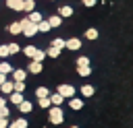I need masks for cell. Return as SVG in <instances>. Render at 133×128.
I'll return each mask as SVG.
<instances>
[{"label":"cell","mask_w":133,"mask_h":128,"mask_svg":"<svg viewBox=\"0 0 133 128\" xmlns=\"http://www.w3.org/2000/svg\"><path fill=\"white\" fill-rule=\"evenodd\" d=\"M48 122L54 124V126H58V124L64 122V114H62V107H60V105H52V107H50V111H48Z\"/></svg>","instance_id":"cell-1"},{"label":"cell","mask_w":133,"mask_h":128,"mask_svg":"<svg viewBox=\"0 0 133 128\" xmlns=\"http://www.w3.org/2000/svg\"><path fill=\"white\" fill-rule=\"evenodd\" d=\"M19 23H21V33H23V35H27V37H33V35L37 33V25H35V23H31L27 17H25V19H21Z\"/></svg>","instance_id":"cell-2"},{"label":"cell","mask_w":133,"mask_h":128,"mask_svg":"<svg viewBox=\"0 0 133 128\" xmlns=\"http://www.w3.org/2000/svg\"><path fill=\"white\" fill-rule=\"evenodd\" d=\"M56 93H60L64 99H71V97H75V87L73 85H58Z\"/></svg>","instance_id":"cell-3"},{"label":"cell","mask_w":133,"mask_h":128,"mask_svg":"<svg viewBox=\"0 0 133 128\" xmlns=\"http://www.w3.org/2000/svg\"><path fill=\"white\" fill-rule=\"evenodd\" d=\"M64 47H66V50H79V47H81V39H79V37L64 39Z\"/></svg>","instance_id":"cell-4"},{"label":"cell","mask_w":133,"mask_h":128,"mask_svg":"<svg viewBox=\"0 0 133 128\" xmlns=\"http://www.w3.org/2000/svg\"><path fill=\"white\" fill-rule=\"evenodd\" d=\"M6 6H8L10 10L23 12V0H6Z\"/></svg>","instance_id":"cell-5"},{"label":"cell","mask_w":133,"mask_h":128,"mask_svg":"<svg viewBox=\"0 0 133 128\" xmlns=\"http://www.w3.org/2000/svg\"><path fill=\"white\" fill-rule=\"evenodd\" d=\"M42 62H35V60H31L29 62V68H27V72H31V74H39L42 72Z\"/></svg>","instance_id":"cell-6"},{"label":"cell","mask_w":133,"mask_h":128,"mask_svg":"<svg viewBox=\"0 0 133 128\" xmlns=\"http://www.w3.org/2000/svg\"><path fill=\"white\" fill-rule=\"evenodd\" d=\"M71 14H73V6H69V4H64V6H60V8H58V17L69 19Z\"/></svg>","instance_id":"cell-7"},{"label":"cell","mask_w":133,"mask_h":128,"mask_svg":"<svg viewBox=\"0 0 133 128\" xmlns=\"http://www.w3.org/2000/svg\"><path fill=\"white\" fill-rule=\"evenodd\" d=\"M31 109H33V103H31V101H27V99H23V101L19 103V111H21V114H29Z\"/></svg>","instance_id":"cell-8"},{"label":"cell","mask_w":133,"mask_h":128,"mask_svg":"<svg viewBox=\"0 0 133 128\" xmlns=\"http://www.w3.org/2000/svg\"><path fill=\"white\" fill-rule=\"evenodd\" d=\"M48 21V25H50V29H54V27H60V23H62V17H58V14H52L50 19H46Z\"/></svg>","instance_id":"cell-9"},{"label":"cell","mask_w":133,"mask_h":128,"mask_svg":"<svg viewBox=\"0 0 133 128\" xmlns=\"http://www.w3.org/2000/svg\"><path fill=\"white\" fill-rule=\"evenodd\" d=\"M8 128H27V120L25 118H17L15 122H8Z\"/></svg>","instance_id":"cell-10"},{"label":"cell","mask_w":133,"mask_h":128,"mask_svg":"<svg viewBox=\"0 0 133 128\" xmlns=\"http://www.w3.org/2000/svg\"><path fill=\"white\" fill-rule=\"evenodd\" d=\"M69 105H71V109H75V111H77V109H81V107H83V99L71 97V99H69Z\"/></svg>","instance_id":"cell-11"},{"label":"cell","mask_w":133,"mask_h":128,"mask_svg":"<svg viewBox=\"0 0 133 128\" xmlns=\"http://www.w3.org/2000/svg\"><path fill=\"white\" fill-rule=\"evenodd\" d=\"M10 74H12V78H15V81H25V76H27V70H21V68H17V70H12Z\"/></svg>","instance_id":"cell-12"},{"label":"cell","mask_w":133,"mask_h":128,"mask_svg":"<svg viewBox=\"0 0 133 128\" xmlns=\"http://www.w3.org/2000/svg\"><path fill=\"white\" fill-rule=\"evenodd\" d=\"M62 101H64V97H62L60 93H50V103H52V105H60Z\"/></svg>","instance_id":"cell-13"},{"label":"cell","mask_w":133,"mask_h":128,"mask_svg":"<svg viewBox=\"0 0 133 128\" xmlns=\"http://www.w3.org/2000/svg\"><path fill=\"white\" fill-rule=\"evenodd\" d=\"M27 19H29L31 23H35V25H37V23L42 21V14H39L37 10H31V12H27Z\"/></svg>","instance_id":"cell-14"},{"label":"cell","mask_w":133,"mask_h":128,"mask_svg":"<svg viewBox=\"0 0 133 128\" xmlns=\"http://www.w3.org/2000/svg\"><path fill=\"white\" fill-rule=\"evenodd\" d=\"M60 52H62L60 47H54V45H50V47L46 50V56H50V58H58V56H60Z\"/></svg>","instance_id":"cell-15"},{"label":"cell","mask_w":133,"mask_h":128,"mask_svg":"<svg viewBox=\"0 0 133 128\" xmlns=\"http://www.w3.org/2000/svg\"><path fill=\"white\" fill-rule=\"evenodd\" d=\"M21 101H23V93H19V91H12V93H10V103L19 105Z\"/></svg>","instance_id":"cell-16"},{"label":"cell","mask_w":133,"mask_h":128,"mask_svg":"<svg viewBox=\"0 0 133 128\" xmlns=\"http://www.w3.org/2000/svg\"><path fill=\"white\" fill-rule=\"evenodd\" d=\"M0 91L2 93H12V81H4V83H0Z\"/></svg>","instance_id":"cell-17"},{"label":"cell","mask_w":133,"mask_h":128,"mask_svg":"<svg viewBox=\"0 0 133 128\" xmlns=\"http://www.w3.org/2000/svg\"><path fill=\"white\" fill-rule=\"evenodd\" d=\"M8 33H12V35H19V33H21V23H19V21L10 23V27H8Z\"/></svg>","instance_id":"cell-18"},{"label":"cell","mask_w":133,"mask_h":128,"mask_svg":"<svg viewBox=\"0 0 133 128\" xmlns=\"http://www.w3.org/2000/svg\"><path fill=\"white\" fill-rule=\"evenodd\" d=\"M98 35H100V33H98V29H94V27H89V29L85 31V39H91V41L98 39Z\"/></svg>","instance_id":"cell-19"},{"label":"cell","mask_w":133,"mask_h":128,"mask_svg":"<svg viewBox=\"0 0 133 128\" xmlns=\"http://www.w3.org/2000/svg\"><path fill=\"white\" fill-rule=\"evenodd\" d=\"M77 74H79V76H89V74H91L89 64H87V66H77Z\"/></svg>","instance_id":"cell-20"},{"label":"cell","mask_w":133,"mask_h":128,"mask_svg":"<svg viewBox=\"0 0 133 128\" xmlns=\"http://www.w3.org/2000/svg\"><path fill=\"white\" fill-rule=\"evenodd\" d=\"M35 10V2L33 0H23V12H31Z\"/></svg>","instance_id":"cell-21"},{"label":"cell","mask_w":133,"mask_h":128,"mask_svg":"<svg viewBox=\"0 0 133 128\" xmlns=\"http://www.w3.org/2000/svg\"><path fill=\"white\" fill-rule=\"evenodd\" d=\"M12 91L23 93V91H25V81H12Z\"/></svg>","instance_id":"cell-22"},{"label":"cell","mask_w":133,"mask_h":128,"mask_svg":"<svg viewBox=\"0 0 133 128\" xmlns=\"http://www.w3.org/2000/svg\"><path fill=\"white\" fill-rule=\"evenodd\" d=\"M50 95V89H46V87H37L35 89V97L39 99V97H48Z\"/></svg>","instance_id":"cell-23"},{"label":"cell","mask_w":133,"mask_h":128,"mask_svg":"<svg viewBox=\"0 0 133 128\" xmlns=\"http://www.w3.org/2000/svg\"><path fill=\"white\" fill-rule=\"evenodd\" d=\"M81 95H83V97H91V95H94V87H91V85H83V87H81Z\"/></svg>","instance_id":"cell-24"},{"label":"cell","mask_w":133,"mask_h":128,"mask_svg":"<svg viewBox=\"0 0 133 128\" xmlns=\"http://www.w3.org/2000/svg\"><path fill=\"white\" fill-rule=\"evenodd\" d=\"M37 31H42V33L50 31V25H48V21H46V19H42V21L37 23Z\"/></svg>","instance_id":"cell-25"},{"label":"cell","mask_w":133,"mask_h":128,"mask_svg":"<svg viewBox=\"0 0 133 128\" xmlns=\"http://www.w3.org/2000/svg\"><path fill=\"white\" fill-rule=\"evenodd\" d=\"M31 60H35V62H44V60H46V52L35 50V54H33V58H31Z\"/></svg>","instance_id":"cell-26"},{"label":"cell","mask_w":133,"mask_h":128,"mask_svg":"<svg viewBox=\"0 0 133 128\" xmlns=\"http://www.w3.org/2000/svg\"><path fill=\"white\" fill-rule=\"evenodd\" d=\"M37 103H39V107L48 109V107L52 105V103H50V95H48V97H39V99H37Z\"/></svg>","instance_id":"cell-27"},{"label":"cell","mask_w":133,"mask_h":128,"mask_svg":"<svg viewBox=\"0 0 133 128\" xmlns=\"http://www.w3.org/2000/svg\"><path fill=\"white\" fill-rule=\"evenodd\" d=\"M0 72H2V74H10V72H12V66H10L8 62H0Z\"/></svg>","instance_id":"cell-28"},{"label":"cell","mask_w":133,"mask_h":128,"mask_svg":"<svg viewBox=\"0 0 133 128\" xmlns=\"http://www.w3.org/2000/svg\"><path fill=\"white\" fill-rule=\"evenodd\" d=\"M50 45H54V47H60V50H64V39L62 37H56V39H52V43Z\"/></svg>","instance_id":"cell-29"},{"label":"cell","mask_w":133,"mask_h":128,"mask_svg":"<svg viewBox=\"0 0 133 128\" xmlns=\"http://www.w3.org/2000/svg\"><path fill=\"white\" fill-rule=\"evenodd\" d=\"M6 45H8V56L19 54V45H17V43H6Z\"/></svg>","instance_id":"cell-30"},{"label":"cell","mask_w":133,"mask_h":128,"mask_svg":"<svg viewBox=\"0 0 133 128\" xmlns=\"http://www.w3.org/2000/svg\"><path fill=\"white\" fill-rule=\"evenodd\" d=\"M87 64H89V58L87 56H79L77 58V66H87Z\"/></svg>","instance_id":"cell-31"},{"label":"cell","mask_w":133,"mask_h":128,"mask_svg":"<svg viewBox=\"0 0 133 128\" xmlns=\"http://www.w3.org/2000/svg\"><path fill=\"white\" fill-rule=\"evenodd\" d=\"M35 50H37V47H33V45H27V47H25L23 52H25V56H29V58H33V54H35Z\"/></svg>","instance_id":"cell-32"},{"label":"cell","mask_w":133,"mask_h":128,"mask_svg":"<svg viewBox=\"0 0 133 128\" xmlns=\"http://www.w3.org/2000/svg\"><path fill=\"white\" fill-rule=\"evenodd\" d=\"M6 56H8V45L2 43V45H0V58H6Z\"/></svg>","instance_id":"cell-33"},{"label":"cell","mask_w":133,"mask_h":128,"mask_svg":"<svg viewBox=\"0 0 133 128\" xmlns=\"http://www.w3.org/2000/svg\"><path fill=\"white\" fill-rule=\"evenodd\" d=\"M81 2H83V6H87V8H91V6L98 4V0H81Z\"/></svg>","instance_id":"cell-34"},{"label":"cell","mask_w":133,"mask_h":128,"mask_svg":"<svg viewBox=\"0 0 133 128\" xmlns=\"http://www.w3.org/2000/svg\"><path fill=\"white\" fill-rule=\"evenodd\" d=\"M0 118H8V107L6 105H0Z\"/></svg>","instance_id":"cell-35"},{"label":"cell","mask_w":133,"mask_h":128,"mask_svg":"<svg viewBox=\"0 0 133 128\" xmlns=\"http://www.w3.org/2000/svg\"><path fill=\"white\" fill-rule=\"evenodd\" d=\"M0 128H8V118H0Z\"/></svg>","instance_id":"cell-36"},{"label":"cell","mask_w":133,"mask_h":128,"mask_svg":"<svg viewBox=\"0 0 133 128\" xmlns=\"http://www.w3.org/2000/svg\"><path fill=\"white\" fill-rule=\"evenodd\" d=\"M4 81H6V74H2V72H0V83H4Z\"/></svg>","instance_id":"cell-37"},{"label":"cell","mask_w":133,"mask_h":128,"mask_svg":"<svg viewBox=\"0 0 133 128\" xmlns=\"http://www.w3.org/2000/svg\"><path fill=\"white\" fill-rule=\"evenodd\" d=\"M0 105H6V99L4 97H0Z\"/></svg>","instance_id":"cell-38"},{"label":"cell","mask_w":133,"mask_h":128,"mask_svg":"<svg viewBox=\"0 0 133 128\" xmlns=\"http://www.w3.org/2000/svg\"><path fill=\"white\" fill-rule=\"evenodd\" d=\"M71 128H79V126H71Z\"/></svg>","instance_id":"cell-39"}]
</instances>
